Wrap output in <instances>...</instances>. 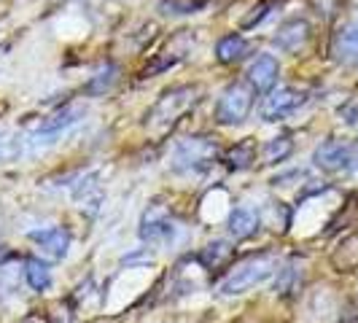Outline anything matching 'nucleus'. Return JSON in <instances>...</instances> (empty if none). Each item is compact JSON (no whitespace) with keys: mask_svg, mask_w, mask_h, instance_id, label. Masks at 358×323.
<instances>
[{"mask_svg":"<svg viewBox=\"0 0 358 323\" xmlns=\"http://www.w3.org/2000/svg\"><path fill=\"white\" fill-rule=\"evenodd\" d=\"M275 272H278V256H272V253H256L251 259L240 261V264L227 275V280L221 283V291H224L227 296L245 294V291H251V288L262 286L264 280H269Z\"/></svg>","mask_w":358,"mask_h":323,"instance_id":"obj_1","label":"nucleus"},{"mask_svg":"<svg viewBox=\"0 0 358 323\" xmlns=\"http://www.w3.org/2000/svg\"><path fill=\"white\" fill-rule=\"evenodd\" d=\"M197 94H199L197 87H176V89L164 92L159 100H157V106L151 108V113L145 116L148 119L145 122L148 129L164 132L167 127H173L189 108L197 103Z\"/></svg>","mask_w":358,"mask_h":323,"instance_id":"obj_2","label":"nucleus"},{"mask_svg":"<svg viewBox=\"0 0 358 323\" xmlns=\"http://www.w3.org/2000/svg\"><path fill=\"white\" fill-rule=\"evenodd\" d=\"M253 87L251 84H243V81H234L227 89L221 92L218 97V106H215V122L224 127L243 124L248 119L253 108Z\"/></svg>","mask_w":358,"mask_h":323,"instance_id":"obj_3","label":"nucleus"},{"mask_svg":"<svg viewBox=\"0 0 358 323\" xmlns=\"http://www.w3.org/2000/svg\"><path fill=\"white\" fill-rule=\"evenodd\" d=\"M218 159V145L210 138H186L176 145L173 167L180 173H202Z\"/></svg>","mask_w":358,"mask_h":323,"instance_id":"obj_4","label":"nucleus"},{"mask_svg":"<svg viewBox=\"0 0 358 323\" xmlns=\"http://www.w3.org/2000/svg\"><path fill=\"white\" fill-rule=\"evenodd\" d=\"M176 224L170 218V210L164 205H151L141 221V237L148 245H167L173 240Z\"/></svg>","mask_w":358,"mask_h":323,"instance_id":"obj_5","label":"nucleus"},{"mask_svg":"<svg viewBox=\"0 0 358 323\" xmlns=\"http://www.w3.org/2000/svg\"><path fill=\"white\" fill-rule=\"evenodd\" d=\"M307 94L299 89H294V87H283V89L272 92L267 100H264V108H262V116L267 119V122H278V119H286L291 116L294 110H299V108L305 106Z\"/></svg>","mask_w":358,"mask_h":323,"instance_id":"obj_6","label":"nucleus"},{"mask_svg":"<svg viewBox=\"0 0 358 323\" xmlns=\"http://www.w3.org/2000/svg\"><path fill=\"white\" fill-rule=\"evenodd\" d=\"M353 145L350 143H342V141H326L315 148V154H313V162H315V167H321L326 173H340L345 167H350L353 164Z\"/></svg>","mask_w":358,"mask_h":323,"instance_id":"obj_7","label":"nucleus"},{"mask_svg":"<svg viewBox=\"0 0 358 323\" xmlns=\"http://www.w3.org/2000/svg\"><path fill=\"white\" fill-rule=\"evenodd\" d=\"M278 73H280V65L272 54H262L256 57L248 68V84H251L256 92H269L278 81Z\"/></svg>","mask_w":358,"mask_h":323,"instance_id":"obj_8","label":"nucleus"},{"mask_svg":"<svg viewBox=\"0 0 358 323\" xmlns=\"http://www.w3.org/2000/svg\"><path fill=\"white\" fill-rule=\"evenodd\" d=\"M307 38H310V24L305 19H291L286 24H280V30L275 33L272 43L278 49H283V52H299L307 43Z\"/></svg>","mask_w":358,"mask_h":323,"instance_id":"obj_9","label":"nucleus"},{"mask_svg":"<svg viewBox=\"0 0 358 323\" xmlns=\"http://www.w3.org/2000/svg\"><path fill=\"white\" fill-rule=\"evenodd\" d=\"M33 243L41 251L46 253L49 259H65L68 248H71V232L62 227L54 229H43V232H33Z\"/></svg>","mask_w":358,"mask_h":323,"instance_id":"obj_10","label":"nucleus"},{"mask_svg":"<svg viewBox=\"0 0 358 323\" xmlns=\"http://www.w3.org/2000/svg\"><path fill=\"white\" fill-rule=\"evenodd\" d=\"M334 54L342 62H358V19L348 22L334 38Z\"/></svg>","mask_w":358,"mask_h":323,"instance_id":"obj_11","label":"nucleus"},{"mask_svg":"<svg viewBox=\"0 0 358 323\" xmlns=\"http://www.w3.org/2000/svg\"><path fill=\"white\" fill-rule=\"evenodd\" d=\"M234 248L224 240H215V243H208L202 251H199V264L205 269H221L232 261Z\"/></svg>","mask_w":358,"mask_h":323,"instance_id":"obj_12","label":"nucleus"},{"mask_svg":"<svg viewBox=\"0 0 358 323\" xmlns=\"http://www.w3.org/2000/svg\"><path fill=\"white\" fill-rule=\"evenodd\" d=\"M229 232L234 234V240H248L259 232V215L248 208H234L229 213Z\"/></svg>","mask_w":358,"mask_h":323,"instance_id":"obj_13","label":"nucleus"},{"mask_svg":"<svg viewBox=\"0 0 358 323\" xmlns=\"http://www.w3.org/2000/svg\"><path fill=\"white\" fill-rule=\"evenodd\" d=\"M245 54H248V41L243 36H237V33L221 38L218 46H215V59L224 62V65H232L237 59H243Z\"/></svg>","mask_w":358,"mask_h":323,"instance_id":"obj_14","label":"nucleus"},{"mask_svg":"<svg viewBox=\"0 0 358 323\" xmlns=\"http://www.w3.org/2000/svg\"><path fill=\"white\" fill-rule=\"evenodd\" d=\"M24 278H27V283H30L33 291H46V288L52 286V269L41 259H27L24 261Z\"/></svg>","mask_w":358,"mask_h":323,"instance_id":"obj_15","label":"nucleus"},{"mask_svg":"<svg viewBox=\"0 0 358 323\" xmlns=\"http://www.w3.org/2000/svg\"><path fill=\"white\" fill-rule=\"evenodd\" d=\"M78 116H81V108H76V106L62 108V110H57L54 116H49L46 122H41V127H38V132H43V135H52V132H59V129L71 127L73 122H78Z\"/></svg>","mask_w":358,"mask_h":323,"instance_id":"obj_16","label":"nucleus"},{"mask_svg":"<svg viewBox=\"0 0 358 323\" xmlns=\"http://www.w3.org/2000/svg\"><path fill=\"white\" fill-rule=\"evenodd\" d=\"M256 159V145L251 141H243V143H237L227 154V164L232 167V170H245V167H251V162Z\"/></svg>","mask_w":358,"mask_h":323,"instance_id":"obj_17","label":"nucleus"},{"mask_svg":"<svg viewBox=\"0 0 358 323\" xmlns=\"http://www.w3.org/2000/svg\"><path fill=\"white\" fill-rule=\"evenodd\" d=\"M294 151V143L288 138H272L267 145H264V159L267 164H275V162H283Z\"/></svg>","mask_w":358,"mask_h":323,"instance_id":"obj_18","label":"nucleus"},{"mask_svg":"<svg viewBox=\"0 0 358 323\" xmlns=\"http://www.w3.org/2000/svg\"><path fill=\"white\" fill-rule=\"evenodd\" d=\"M275 3H278V0H262V3H256L251 11L243 17L240 27H243V30H251V27H256V24H262V22L269 17V8H272Z\"/></svg>","mask_w":358,"mask_h":323,"instance_id":"obj_19","label":"nucleus"},{"mask_svg":"<svg viewBox=\"0 0 358 323\" xmlns=\"http://www.w3.org/2000/svg\"><path fill=\"white\" fill-rule=\"evenodd\" d=\"M299 280H302V272L291 264V267L280 269V278L275 280V291L278 294H291V291H296Z\"/></svg>","mask_w":358,"mask_h":323,"instance_id":"obj_20","label":"nucleus"},{"mask_svg":"<svg viewBox=\"0 0 358 323\" xmlns=\"http://www.w3.org/2000/svg\"><path fill=\"white\" fill-rule=\"evenodd\" d=\"M116 73L119 71H116L113 65H108L106 71L97 73L90 84H87V92H90V94H103V92H108L110 87H113V81H116Z\"/></svg>","mask_w":358,"mask_h":323,"instance_id":"obj_21","label":"nucleus"},{"mask_svg":"<svg viewBox=\"0 0 358 323\" xmlns=\"http://www.w3.org/2000/svg\"><path fill=\"white\" fill-rule=\"evenodd\" d=\"M19 154H22V145L14 135H8V132H0V162H11L17 159Z\"/></svg>","mask_w":358,"mask_h":323,"instance_id":"obj_22","label":"nucleus"},{"mask_svg":"<svg viewBox=\"0 0 358 323\" xmlns=\"http://www.w3.org/2000/svg\"><path fill=\"white\" fill-rule=\"evenodd\" d=\"M19 323H52V321H49L43 313H27Z\"/></svg>","mask_w":358,"mask_h":323,"instance_id":"obj_23","label":"nucleus"},{"mask_svg":"<svg viewBox=\"0 0 358 323\" xmlns=\"http://www.w3.org/2000/svg\"><path fill=\"white\" fill-rule=\"evenodd\" d=\"M52 323H73V318L68 315V313H62V310H59V315H57Z\"/></svg>","mask_w":358,"mask_h":323,"instance_id":"obj_24","label":"nucleus"}]
</instances>
